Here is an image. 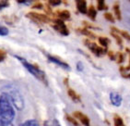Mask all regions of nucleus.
I'll use <instances>...</instances> for the list:
<instances>
[{
	"label": "nucleus",
	"mask_w": 130,
	"mask_h": 126,
	"mask_svg": "<svg viewBox=\"0 0 130 126\" xmlns=\"http://www.w3.org/2000/svg\"><path fill=\"white\" fill-rule=\"evenodd\" d=\"M129 1H130V0H129Z\"/></svg>",
	"instance_id": "obj_37"
},
{
	"label": "nucleus",
	"mask_w": 130,
	"mask_h": 126,
	"mask_svg": "<svg viewBox=\"0 0 130 126\" xmlns=\"http://www.w3.org/2000/svg\"><path fill=\"white\" fill-rule=\"evenodd\" d=\"M78 32H79L81 34H83V35H85V36H87V37H89V38H90V39H95L96 38V36H95V34L93 33H91L90 30H88L87 28H81V29H78Z\"/></svg>",
	"instance_id": "obj_15"
},
{
	"label": "nucleus",
	"mask_w": 130,
	"mask_h": 126,
	"mask_svg": "<svg viewBox=\"0 0 130 126\" xmlns=\"http://www.w3.org/2000/svg\"><path fill=\"white\" fill-rule=\"evenodd\" d=\"M64 3H65V4H68V0H64Z\"/></svg>",
	"instance_id": "obj_36"
},
{
	"label": "nucleus",
	"mask_w": 130,
	"mask_h": 126,
	"mask_svg": "<svg viewBox=\"0 0 130 126\" xmlns=\"http://www.w3.org/2000/svg\"><path fill=\"white\" fill-rule=\"evenodd\" d=\"M103 17L105 18V20H108V21H110V22L113 23L115 22V17L113 16V14L110 12H105L104 14H103Z\"/></svg>",
	"instance_id": "obj_25"
},
{
	"label": "nucleus",
	"mask_w": 130,
	"mask_h": 126,
	"mask_svg": "<svg viewBox=\"0 0 130 126\" xmlns=\"http://www.w3.org/2000/svg\"><path fill=\"white\" fill-rule=\"evenodd\" d=\"M32 8H38V9H43V5L42 3H35L34 5L32 6Z\"/></svg>",
	"instance_id": "obj_30"
},
{
	"label": "nucleus",
	"mask_w": 130,
	"mask_h": 126,
	"mask_svg": "<svg viewBox=\"0 0 130 126\" xmlns=\"http://www.w3.org/2000/svg\"><path fill=\"white\" fill-rule=\"evenodd\" d=\"M55 14L57 15V17H58L57 19H60V20H68L70 19V17H71L70 12L67 9L57 10Z\"/></svg>",
	"instance_id": "obj_12"
},
{
	"label": "nucleus",
	"mask_w": 130,
	"mask_h": 126,
	"mask_svg": "<svg viewBox=\"0 0 130 126\" xmlns=\"http://www.w3.org/2000/svg\"><path fill=\"white\" fill-rule=\"evenodd\" d=\"M98 41H99L100 45H102L103 48H107L108 45L110 44V40L106 37H99L98 38Z\"/></svg>",
	"instance_id": "obj_19"
},
{
	"label": "nucleus",
	"mask_w": 130,
	"mask_h": 126,
	"mask_svg": "<svg viewBox=\"0 0 130 126\" xmlns=\"http://www.w3.org/2000/svg\"><path fill=\"white\" fill-rule=\"evenodd\" d=\"M8 93L10 96V99L12 101L13 106L17 108L19 110H21L24 108V99H23L22 96L20 94V92L17 90H9Z\"/></svg>",
	"instance_id": "obj_4"
},
{
	"label": "nucleus",
	"mask_w": 130,
	"mask_h": 126,
	"mask_svg": "<svg viewBox=\"0 0 130 126\" xmlns=\"http://www.w3.org/2000/svg\"><path fill=\"white\" fill-rule=\"evenodd\" d=\"M84 45L87 46L91 53H93L96 57L100 58V57H103V55L107 54L108 50L107 48H103V46H100L98 45L96 43H94L93 41H90V39H86L84 40Z\"/></svg>",
	"instance_id": "obj_3"
},
{
	"label": "nucleus",
	"mask_w": 130,
	"mask_h": 126,
	"mask_svg": "<svg viewBox=\"0 0 130 126\" xmlns=\"http://www.w3.org/2000/svg\"><path fill=\"white\" fill-rule=\"evenodd\" d=\"M115 60L118 64H121L122 62H124L125 60V56L122 52H117V53L115 54Z\"/></svg>",
	"instance_id": "obj_24"
},
{
	"label": "nucleus",
	"mask_w": 130,
	"mask_h": 126,
	"mask_svg": "<svg viewBox=\"0 0 130 126\" xmlns=\"http://www.w3.org/2000/svg\"><path fill=\"white\" fill-rule=\"evenodd\" d=\"M47 58H48V60L49 61H51V62L54 63V64H55V65L59 66L60 68L64 69V70H67V71H69L70 70V66L68 65V63L65 62V61L61 60L60 58H56V57H55V56L47 55Z\"/></svg>",
	"instance_id": "obj_7"
},
{
	"label": "nucleus",
	"mask_w": 130,
	"mask_h": 126,
	"mask_svg": "<svg viewBox=\"0 0 130 126\" xmlns=\"http://www.w3.org/2000/svg\"><path fill=\"white\" fill-rule=\"evenodd\" d=\"M66 119H67V120L68 121V122H70L72 125L79 126V124H78V121H77V119H75L74 117H71L70 115H68V114H66Z\"/></svg>",
	"instance_id": "obj_23"
},
{
	"label": "nucleus",
	"mask_w": 130,
	"mask_h": 126,
	"mask_svg": "<svg viewBox=\"0 0 130 126\" xmlns=\"http://www.w3.org/2000/svg\"><path fill=\"white\" fill-rule=\"evenodd\" d=\"M0 114L10 121H12L16 116L12 101L9 95L6 92L0 95Z\"/></svg>",
	"instance_id": "obj_1"
},
{
	"label": "nucleus",
	"mask_w": 130,
	"mask_h": 126,
	"mask_svg": "<svg viewBox=\"0 0 130 126\" xmlns=\"http://www.w3.org/2000/svg\"><path fill=\"white\" fill-rule=\"evenodd\" d=\"M77 8L81 14H86L88 11L87 8V1L86 0H76Z\"/></svg>",
	"instance_id": "obj_11"
},
{
	"label": "nucleus",
	"mask_w": 130,
	"mask_h": 126,
	"mask_svg": "<svg viewBox=\"0 0 130 126\" xmlns=\"http://www.w3.org/2000/svg\"><path fill=\"white\" fill-rule=\"evenodd\" d=\"M17 1L20 4H30L33 0H17Z\"/></svg>",
	"instance_id": "obj_32"
},
{
	"label": "nucleus",
	"mask_w": 130,
	"mask_h": 126,
	"mask_svg": "<svg viewBox=\"0 0 130 126\" xmlns=\"http://www.w3.org/2000/svg\"><path fill=\"white\" fill-rule=\"evenodd\" d=\"M125 51L126 53L129 55V66L128 67H120L119 68V71L121 72V75L124 77V78L130 79V49L129 48H125Z\"/></svg>",
	"instance_id": "obj_10"
},
{
	"label": "nucleus",
	"mask_w": 130,
	"mask_h": 126,
	"mask_svg": "<svg viewBox=\"0 0 130 126\" xmlns=\"http://www.w3.org/2000/svg\"><path fill=\"white\" fill-rule=\"evenodd\" d=\"M26 17L36 23H49L52 21V20L47 15L37 12H29L26 14Z\"/></svg>",
	"instance_id": "obj_5"
},
{
	"label": "nucleus",
	"mask_w": 130,
	"mask_h": 126,
	"mask_svg": "<svg viewBox=\"0 0 130 126\" xmlns=\"http://www.w3.org/2000/svg\"><path fill=\"white\" fill-rule=\"evenodd\" d=\"M98 10H107L108 7L105 5V0H97Z\"/></svg>",
	"instance_id": "obj_22"
},
{
	"label": "nucleus",
	"mask_w": 130,
	"mask_h": 126,
	"mask_svg": "<svg viewBox=\"0 0 130 126\" xmlns=\"http://www.w3.org/2000/svg\"><path fill=\"white\" fill-rule=\"evenodd\" d=\"M68 96H69L70 98L72 99L74 102H76V103H78V102H80L79 95H78V94L76 93L75 90H73L72 88H68Z\"/></svg>",
	"instance_id": "obj_14"
},
{
	"label": "nucleus",
	"mask_w": 130,
	"mask_h": 126,
	"mask_svg": "<svg viewBox=\"0 0 130 126\" xmlns=\"http://www.w3.org/2000/svg\"><path fill=\"white\" fill-rule=\"evenodd\" d=\"M7 58V52L3 49H0V62H3Z\"/></svg>",
	"instance_id": "obj_27"
},
{
	"label": "nucleus",
	"mask_w": 130,
	"mask_h": 126,
	"mask_svg": "<svg viewBox=\"0 0 130 126\" xmlns=\"http://www.w3.org/2000/svg\"><path fill=\"white\" fill-rule=\"evenodd\" d=\"M15 58H17L19 61H20V63L23 65V67H24L31 75L34 76L35 78L37 79V80H39L40 82H42L43 83H44L45 85H48L47 78H46V75H45L44 71H42L37 65L31 64V63H30L29 61L26 60L25 58H21V57H19V56H15Z\"/></svg>",
	"instance_id": "obj_2"
},
{
	"label": "nucleus",
	"mask_w": 130,
	"mask_h": 126,
	"mask_svg": "<svg viewBox=\"0 0 130 126\" xmlns=\"http://www.w3.org/2000/svg\"><path fill=\"white\" fill-rule=\"evenodd\" d=\"M19 126H40V123L36 120H28Z\"/></svg>",
	"instance_id": "obj_18"
},
{
	"label": "nucleus",
	"mask_w": 130,
	"mask_h": 126,
	"mask_svg": "<svg viewBox=\"0 0 130 126\" xmlns=\"http://www.w3.org/2000/svg\"><path fill=\"white\" fill-rule=\"evenodd\" d=\"M64 83H65V85H67V86L68 85V78L64 79Z\"/></svg>",
	"instance_id": "obj_34"
},
{
	"label": "nucleus",
	"mask_w": 130,
	"mask_h": 126,
	"mask_svg": "<svg viewBox=\"0 0 130 126\" xmlns=\"http://www.w3.org/2000/svg\"><path fill=\"white\" fill-rule=\"evenodd\" d=\"M73 117L79 121L84 126H90V119L87 115L81 112V111H74L73 112Z\"/></svg>",
	"instance_id": "obj_8"
},
{
	"label": "nucleus",
	"mask_w": 130,
	"mask_h": 126,
	"mask_svg": "<svg viewBox=\"0 0 130 126\" xmlns=\"http://www.w3.org/2000/svg\"><path fill=\"white\" fill-rule=\"evenodd\" d=\"M111 35L113 36V37L115 39V41H116L117 45H119L120 47H122V46H123V39H122V36H121L120 34H118V33H115V32H111Z\"/></svg>",
	"instance_id": "obj_17"
},
{
	"label": "nucleus",
	"mask_w": 130,
	"mask_h": 126,
	"mask_svg": "<svg viewBox=\"0 0 130 126\" xmlns=\"http://www.w3.org/2000/svg\"><path fill=\"white\" fill-rule=\"evenodd\" d=\"M8 33H9V31L7 27L5 26H1L0 25V36H6L8 35Z\"/></svg>",
	"instance_id": "obj_26"
},
{
	"label": "nucleus",
	"mask_w": 130,
	"mask_h": 126,
	"mask_svg": "<svg viewBox=\"0 0 130 126\" xmlns=\"http://www.w3.org/2000/svg\"><path fill=\"white\" fill-rule=\"evenodd\" d=\"M43 126H49V123H48V121H45L44 122H43Z\"/></svg>",
	"instance_id": "obj_35"
},
{
	"label": "nucleus",
	"mask_w": 130,
	"mask_h": 126,
	"mask_svg": "<svg viewBox=\"0 0 130 126\" xmlns=\"http://www.w3.org/2000/svg\"><path fill=\"white\" fill-rule=\"evenodd\" d=\"M110 101L111 103L113 104L115 107H120L122 105V96L117 92H112L110 94Z\"/></svg>",
	"instance_id": "obj_9"
},
{
	"label": "nucleus",
	"mask_w": 130,
	"mask_h": 126,
	"mask_svg": "<svg viewBox=\"0 0 130 126\" xmlns=\"http://www.w3.org/2000/svg\"><path fill=\"white\" fill-rule=\"evenodd\" d=\"M83 69H84V67H83V64L82 62H80V61H78V63H77V70H78V71H82Z\"/></svg>",
	"instance_id": "obj_31"
},
{
	"label": "nucleus",
	"mask_w": 130,
	"mask_h": 126,
	"mask_svg": "<svg viewBox=\"0 0 130 126\" xmlns=\"http://www.w3.org/2000/svg\"><path fill=\"white\" fill-rule=\"evenodd\" d=\"M113 123H115V126H125L123 119L120 116H118V115L113 116Z\"/></svg>",
	"instance_id": "obj_20"
},
{
	"label": "nucleus",
	"mask_w": 130,
	"mask_h": 126,
	"mask_svg": "<svg viewBox=\"0 0 130 126\" xmlns=\"http://www.w3.org/2000/svg\"><path fill=\"white\" fill-rule=\"evenodd\" d=\"M107 55H108V57L110 58L111 60H115V54L113 53V51H108Z\"/></svg>",
	"instance_id": "obj_29"
},
{
	"label": "nucleus",
	"mask_w": 130,
	"mask_h": 126,
	"mask_svg": "<svg viewBox=\"0 0 130 126\" xmlns=\"http://www.w3.org/2000/svg\"><path fill=\"white\" fill-rule=\"evenodd\" d=\"M0 126H14V125H13L12 121L5 119L0 114Z\"/></svg>",
	"instance_id": "obj_21"
},
{
	"label": "nucleus",
	"mask_w": 130,
	"mask_h": 126,
	"mask_svg": "<svg viewBox=\"0 0 130 126\" xmlns=\"http://www.w3.org/2000/svg\"><path fill=\"white\" fill-rule=\"evenodd\" d=\"M113 13H115V19H116L117 20H122V13H121V10H120V5H119V2L116 1V2L113 4Z\"/></svg>",
	"instance_id": "obj_13"
},
{
	"label": "nucleus",
	"mask_w": 130,
	"mask_h": 126,
	"mask_svg": "<svg viewBox=\"0 0 130 126\" xmlns=\"http://www.w3.org/2000/svg\"><path fill=\"white\" fill-rule=\"evenodd\" d=\"M52 21H53V28L56 32H58L60 34H62L64 36H68L69 34V31H68V27L66 25V23L64 22V20H60V19H55Z\"/></svg>",
	"instance_id": "obj_6"
},
{
	"label": "nucleus",
	"mask_w": 130,
	"mask_h": 126,
	"mask_svg": "<svg viewBox=\"0 0 130 126\" xmlns=\"http://www.w3.org/2000/svg\"><path fill=\"white\" fill-rule=\"evenodd\" d=\"M87 15H88V17H89V18H90L91 20H96V16H97V10H96V8H94L92 5L90 6V8H88Z\"/></svg>",
	"instance_id": "obj_16"
},
{
	"label": "nucleus",
	"mask_w": 130,
	"mask_h": 126,
	"mask_svg": "<svg viewBox=\"0 0 130 126\" xmlns=\"http://www.w3.org/2000/svg\"><path fill=\"white\" fill-rule=\"evenodd\" d=\"M51 6H59L62 3V0H48Z\"/></svg>",
	"instance_id": "obj_28"
},
{
	"label": "nucleus",
	"mask_w": 130,
	"mask_h": 126,
	"mask_svg": "<svg viewBox=\"0 0 130 126\" xmlns=\"http://www.w3.org/2000/svg\"><path fill=\"white\" fill-rule=\"evenodd\" d=\"M53 126H61L59 121H58V120H56V119H55V120L53 121Z\"/></svg>",
	"instance_id": "obj_33"
}]
</instances>
